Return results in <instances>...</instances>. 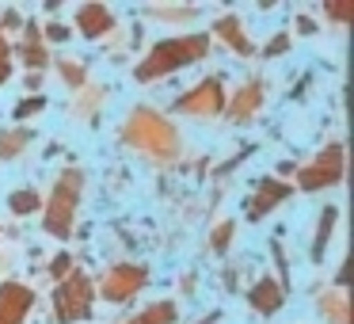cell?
<instances>
[{
  "label": "cell",
  "mask_w": 354,
  "mask_h": 324,
  "mask_svg": "<svg viewBox=\"0 0 354 324\" xmlns=\"http://www.w3.org/2000/svg\"><path fill=\"white\" fill-rule=\"evenodd\" d=\"M209 50V39L206 35H183V39H168L160 46H153V54L133 69L138 80H156V77H168V73L183 69L191 62H202Z\"/></svg>",
  "instance_id": "6da1fadb"
},
{
  "label": "cell",
  "mask_w": 354,
  "mask_h": 324,
  "mask_svg": "<svg viewBox=\"0 0 354 324\" xmlns=\"http://www.w3.org/2000/svg\"><path fill=\"white\" fill-rule=\"evenodd\" d=\"M126 141L133 149H141V153H149L153 161L176 156V130L156 111H133L130 123H126Z\"/></svg>",
  "instance_id": "7a4b0ae2"
},
{
  "label": "cell",
  "mask_w": 354,
  "mask_h": 324,
  "mask_svg": "<svg viewBox=\"0 0 354 324\" xmlns=\"http://www.w3.org/2000/svg\"><path fill=\"white\" fill-rule=\"evenodd\" d=\"M80 187H84L80 168H65L62 176H57V187L50 191V202H46V217H42L46 233H54V237H62V240L73 233V214H77V206H80Z\"/></svg>",
  "instance_id": "3957f363"
},
{
  "label": "cell",
  "mask_w": 354,
  "mask_h": 324,
  "mask_svg": "<svg viewBox=\"0 0 354 324\" xmlns=\"http://www.w3.org/2000/svg\"><path fill=\"white\" fill-rule=\"evenodd\" d=\"M54 313L62 324H73V321H84L92 316V282L84 275H69L54 294Z\"/></svg>",
  "instance_id": "277c9868"
},
{
  "label": "cell",
  "mask_w": 354,
  "mask_h": 324,
  "mask_svg": "<svg viewBox=\"0 0 354 324\" xmlns=\"http://www.w3.org/2000/svg\"><path fill=\"white\" fill-rule=\"evenodd\" d=\"M343 179V145H328L316 153V161L301 172V191H320V187H335Z\"/></svg>",
  "instance_id": "5b68a950"
},
{
  "label": "cell",
  "mask_w": 354,
  "mask_h": 324,
  "mask_svg": "<svg viewBox=\"0 0 354 324\" xmlns=\"http://www.w3.org/2000/svg\"><path fill=\"white\" fill-rule=\"evenodd\" d=\"M221 107H225V92H221V80H217V77L194 84L187 96H179V100H176V111H183V115H202V118L221 115Z\"/></svg>",
  "instance_id": "8992f818"
},
{
  "label": "cell",
  "mask_w": 354,
  "mask_h": 324,
  "mask_svg": "<svg viewBox=\"0 0 354 324\" xmlns=\"http://www.w3.org/2000/svg\"><path fill=\"white\" fill-rule=\"evenodd\" d=\"M149 282V271L145 267H133V263H118L103 275V298L107 301H126Z\"/></svg>",
  "instance_id": "52a82bcc"
},
{
  "label": "cell",
  "mask_w": 354,
  "mask_h": 324,
  "mask_svg": "<svg viewBox=\"0 0 354 324\" xmlns=\"http://www.w3.org/2000/svg\"><path fill=\"white\" fill-rule=\"evenodd\" d=\"M35 305V294L19 282H4L0 286V324H19Z\"/></svg>",
  "instance_id": "ba28073f"
},
{
  "label": "cell",
  "mask_w": 354,
  "mask_h": 324,
  "mask_svg": "<svg viewBox=\"0 0 354 324\" xmlns=\"http://www.w3.org/2000/svg\"><path fill=\"white\" fill-rule=\"evenodd\" d=\"M293 195L290 183H278V179H263L259 187H255V195L248 199V217L252 222H259V217H267L270 210L278 206V202H286Z\"/></svg>",
  "instance_id": "9c48e42d"
},
{
  "label": "cell",
  "mask_w": 354,
  "mask_h": 324,
  "mask_svg": "<svg viewBox=\"0 0 354 324\" xmlns=\"http://www.w3.org/2000/svg\"><path fill=\"white\" fill-rule=\"evenodd\" d=\"M111 24H115V16H111V8H103V4H84V8H77V27L84 39H100L103 31H111Z\"/></svg>",
  "instance_id": "30bf717a"
},
{
  "label": "cell",
  "mask_w": 354,
  "mask_h": 324,
  "mask_svg": "<svg viewBox=\"0 0 354 324\" xmlns=\"http://www.w3.org/2000/svg\"><path fill=\"white\" fill-rule=\"evenodd\" d=\"M248 301H252V309H255V313L270 316V313H278V309H282V286H278L274 278H267V275H263L259 282L252 286Z\"/></svg>",
  "instance_id": "8fae6325"
},
{
  "label": "cell",
  "mask_w": 354,
  "mask_h": 324,
  "mask_svg": "<svg viewBox=\"0 0 354 324\" xmlns=\"http://www.w3.org/2000/svg\"><path fill=\"white\" fill-rule=\"evenodd\" d=\"M259 107H263V84H259V80H252V84H244L236 96H232L229 118H236V123H244V118H252Z\"/></svg>",
  "instance_id": "7c38bea8"
},
{
  "label": "cell",
  "mask_w": 354,
  "mask_h": 324,
  "mask_svg": "<svg viewBox=\"0 0 354 324\" xmlns=\"http://www.w3.org/2000/svg\"><path fill=\"white\" fill-rule=\"evenodd\" d=\"M217 39L221 42H229L232 50H236V54H252V42L244 39V27H240V19L236 16H225V19H217Z\"/></svg>",
  "instance_id": "4fadbf2b"
},
{
  "label": "cell",
  "mask_w": 354,
  "mask_h": 324,
  "mask_svg": "<svg viewBox=\"0 0 354 324\" xmlns=\"http://www.w3.org/2000/svg\"><path fill=\"white\" fill-rule=\"evenodd\" d=\"M126 324H176V305H171V301H153L145 313L126 321Z\"/></svg>",
  "instance_id": "5bb4252c"
},
{
  "label": "cell",
  "mask_w": 354,
  "mask_h": 324,
  "mask_svg": "<svg viewBox=\"0 0 354 324\" xmlns=\"http://www.w3.org/2000/svg\"><path fill=\"white\" fill-rule=\"evenodd\" d=\"M19 57H24L27 65H35V69H39V65H50V54L39 46V27H27V42L19 46Z\"/></svg>",
  "instance_id": "9a60e30c"
},
{
  "label": "cell",
  "mask_w": 354,
  "mask_h": 324,
  "mask_svg": "<svg viewBox=\"0 0 354 324\" xmlns=\"http://www.w3.org/2000/svg\"><path fill=\"white\" fill-rule=\"evenodd\" d=\"M335 214H339L335 206H328V210H324L320 225H316V244H313V260H324V252H328V237H331V229H335Z\"/></svg>",
  "instance_id": "2e32d148"
},
{
  "label": "cell",
  "mask_w": 354,
  "mask_h": 324,
  "mask_svg": "<svg viewBox=\"0 0 354 324\" xmlns=\"http://www.w3.org/2000/svg\"><path fill=\"white\" fill-rule=\"evenodd\" d=\"M27 141H31V130H19V126L16 130H4L0 134V156H16Z\"/></svg>",
  "instance_id": "e0dca14e"
},
{
  "label": "cell",
  "mask_w": 354,
  "mask_h": 324,
  "mask_svg": "<svg viewBox=\"0 0 354 324\" xmlns=\"http://www.w3.org/2000/svg\"><path fill=\"white\" fill-rule=\"evenodd\" d=\"M8 206H12V214H35V210H39V195L35 191H16L8 199Z\"/></svg>",
  "instance_id": "ac0fdd59"
},
{
  "label": "cell",
  "mask_w": 354,
  "mask_h": 324,
  "mask_svg": "<svg viewBox=\"0 0 354 324\" xmlns=\"http://www.w3.org/2000/svg\"><path fill=\"white\" fill-rule=\"evenodd\" d=\"M320 313H331V316H335V324H346V301L339 298V294L320 298Z\"/></svg>",
  "instance_id": "d6986e66"
},
{
  "label": "cell",
  "mask_w": 354,
  "mask_h": 324,
  "mask_svg": "<svg viewBox=\"0 0 354 324\" xmlns=\"http://www.w3.org/2000/svg\"><path fill=\"white\" fill-rule=\"evenodd\" d=\"M232 233H236V225L232 222H221L214 229V237H209V248H214V252H225V248H229V240H232Z\"/></svg>",
  "instance_id": "ffe728a7"
},
{
  "label": "cell",
  "mask_w": 354,
  "mask_h": 324,
  "mask_svg": "<svg viewBox=\"0 0 354 324\" xmlns=\"http://www.w3.org/2000/svg\"><path fill=\"white\" fill-rule=\"evenodd\" d=\"M42 107H46V96H35V100H27V103H16V123H24V118L39 115Z\"/></svg>",
  "instance_id": "44dd1931"
},
{
  "label": "cell",
  "mask_w": 354,
  "mask_h": 324,
  "mask_svg": "<svg viewBox=\"0 0 354 324\" xmlns=\"http://www.w3.org/2000/svg\"><path fill=\"white\" fill-rule=\"evenodd\" d=\"M324 12H328L331 19H339V24H346V19L354 16V0H346V4H328Z\"/></svg>",
  "instance_id": "7402d4cb"
},
{
  "label": "cell",
  "mask_w": 354,
  "mask_h": 324,
  "mask_svg": "<svg viewBox=\"0 0 354 324\" xmlns=\"http://www.w3.org/2000/svg\"><path fill=\"white\" fill-rule=\"evenodd\" d=\"M62 73H65V80H69V84H80V80H84V69H77L69 57H62Z\"/></svg>",
  "instance_id": "603a6c76"
},
{
  "label": "cell",
  "mask_w": 354,
  "mask_h": 324,
  "mask_svg": "<svg viewBox=\"0 0 354 324\" xmlns=\"http://www.w3.org/2000/svg\"><path fill=\"white\" fill-rule=\"evenodd\" d=\"M8 73H12V62H8V46H4V39H0V84L8 80Z\"/></svg>",
  "instance_id": "cb8c5ba5"
},
{
  "label": "cell",
  "mask_w": 354,
  "mask_h": 324,
  "mask_svg": "<svg viewBox=\"0 0 354 324\" xmlns=\"http://www.w3.org/2000/svg\"><path fill=\"white\" fill-rule=\"evenodd\" d=\"M69 267H73V260H69V255H57V260L50 263V275H54V278H62Z\"/></svg>",
  "instance_id": "d4e9b609"
},
{
  "label": "cell",
  "mask_w": 354,
  "mask_h": 324,
  "mask_svg": "<svg viewBox=\"0 0 354 324\" xmlns=\"http://www.w3.org/2000/svg\"><path fill=\"white\" fill-rule=\"evenodd\" d=\"M50 39H54V42H65V39H69V27H62V24H50Z\"/></svg>",
  "instance_id": "484cf974"
},
{
  "label": "cell",
  "mask_w": 354,
  "mask_h": 324,
  "mask_svg": "<svg viewBox=\"0 0 354 324\" xmlns=\"http://www.w3.org/2000/svg\"><path fill=\"white\" fill-rule=\"evenodd\" d=\"M286 46H290V39H286V35H278V39L270 42V46H267V57H270V54H282Z\"/></svg>",
  "instance_id": "4316f807"
},
{
  "label": "cell",
  "mask_w": 354,
  "mask_h": 324,
  "mask_svg": "<svg viewBox=\"0 0 354 324\" xmlns=\"http://www.w3.org/2000/svg\"><path fill=\"white\" fill-rule=\"evenodd\" d=\"M297 27H301L305 35H313V31H316V27H313V19H308V16H297Z\"/></svg>",
  "instance_id": "83f0119b"
}]
</instances>
